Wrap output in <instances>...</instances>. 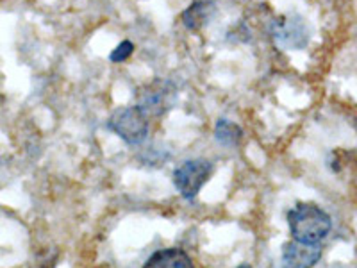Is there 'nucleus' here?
I'll use <instances>...</instances> for the list:
<instances>
[{"label": "nucleus", "instance_id": "f257e3e1", "mask_svg": "<svg viewBox=\"0 0 357 268\" xmlns=\"http://www.w3.org/2000/svg\"><path fill=\"white\" fill-rule=\"evenodd\" d=\"M288 225L293 240L302 244H320L333 229L329 213L312 202H298L288 211Z\"/></svg>", "mask_w": 357, "mask_h": 268}, {"label": "nucleus", "instance_id": "f03ea898", "mask_svg": "<svg viewBox=\"0 0 357 268\" xmlns=\"http://www.w3.org/2000/svg\"><path fill=\"white\" fill-rule=\"evenodd\" d=\"M107 127L127 145H138L149 134V117L138 106L118 107L107 120Z\"/></svg>", "mask_w": 357, "mask_h": 268}, {"label": "nucleus", "instance_id": "7ed1b4c3", "mask_svg": "<svg viewBox=\"0 0 357 268\" xmlns=\"http://www.w3.org/2000/svg\"><path fill=\"white\" fill-rule=\"evenodd\" d=\"M213 174V165L207 159H188L174 170V186L184 199H195Z\"/></svg>", "mask_w": 357, "mask_h": 268}, {"label": "nucleus", "instance_id": "20e7f679", "mask_svg": "<svg viewBox=\"0 0 357 268\" xmlns=\"http://www.w3.org/2000/svg\"><path fill=\"white\" fill-rule=\"evenodd\" d=\"M175 104V88L167 81H154L139 91L136 106L149 118L162 117Z\"/></svg>", "mask_w": 357, "mask_h": 268}, {"label": "nucleus", "instance_id": "39448f33", "mask_svg": "<svg viewBox=\"0 0 357 268\" xmlns=\"http://www.w3.org/2000/svg\"><path fill=\"white\" fill-rule=\"evenodd\" d=\"M272 36L280 47L289 50H301L307 45L311 33L304 18L298 15L277 18L272 25Z\"/></svg>", "mask_w": 357, "mask_h": 268}, {"label": "nucleus", "instance_id": "423d86ee", "mask_svg": "<svg viewBox=\"0 0 357 268\" xmlns=\"http://www.w3.org/2000/svg\"><path fill=\"white\" fill-rule=\"evenodd\" d=\"M320 258V244H302L293 240L282 247V268H314Z\"/></svg>", "mask_w": 357, "mask_h": 268}, {"label": "nucleus", "instance_id": "0eeeda50", "mask_svg": "<svg viewBox=\"0 0 357 268\" xmlns=\"http://www.w3.org/2000/svg\"><path fill=\"white\" fill-rule=\"evenodd\" d=\"M215 15L216 4L213 0H195L193 4L184 9L181 20L188 31H200L213 20Z\"/></svg>", "mask_w": 357, "mask_h": 268}, {"label": "nucleus", "instance_id": "6e6552de", "mask_svg": "<svg viewBox=\"0 0 357 268\" xmlns=\"http://www.w3.org/2000/svg\"><path fill=\"white\" fill-rule=\"evenodd\" d=\"M143 268H195L193 261L183 248L170 247L154 252L149 260L143 263Z\"/></svg>", "mask_w": 357, "mask_h": 268}, {"label": "nucleus", "instance_id": "1a4fd4ad", "mask_svg": "<svg viewBox=\"0 0 357 268\" xmlns=\"http://www.w3.org/2000/svg\"><path fill=\"white\" fill-rule=\"evenodd\" d=\"M215 138L222 145L236 147L243 138V131L238 124L231 122L227 118H220L215 124Z\"/></svg>", "mask_w": 357, "mask_h": 268}, {"label": "nucleus", "instance_id": "9d476101", "mask_svg": "<svg viewBox=\"0 0 357 268\" xmlns=\"http://www.w3.org/2000/svg\"><path fill=\"white\" fill-rule=\"evenodd\" d=\"M134 43L129 40H123L122 43H118L113 49V52L109 54L111 63H126L130 56L134 54Z\"/></svg>", "mask_w": 357, "mask_h": 268}, {"label": "nucleus", "instance_id": "9b49d317", "mask_svg": "<svg viewBox=\"0 0 357 268\" xmlns=\"http://www.w3.org/2000/svg\"><path fill=\"white\" fill-rule=\"evenodd\" d=\"M236 268H250V265H247V263H243V265H240V267H236Z\"/></svg>", "mask_w": 357, "mask_h": 268}]
</instances>
